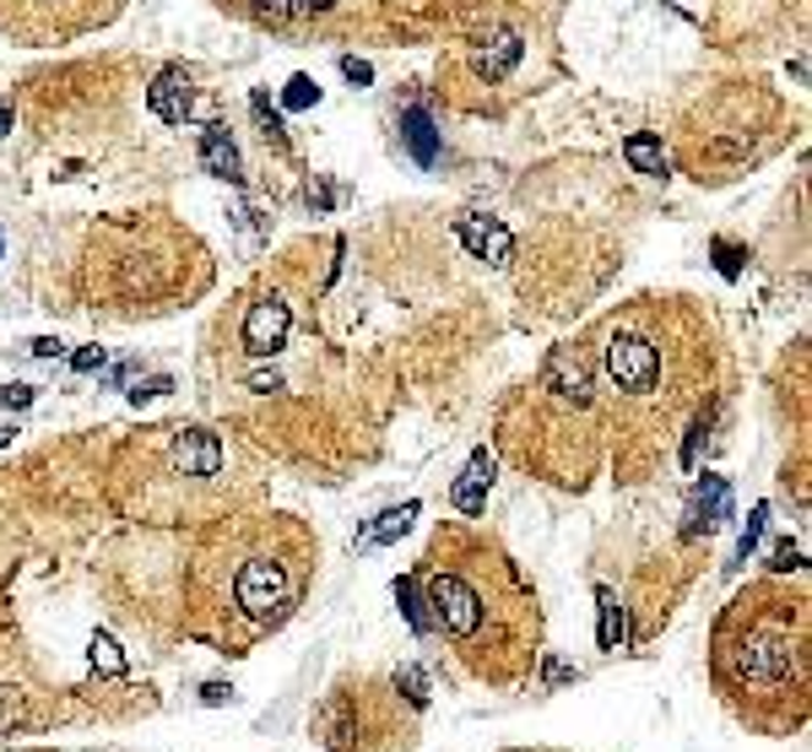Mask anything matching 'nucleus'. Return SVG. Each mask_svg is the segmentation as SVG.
<instances>
[{
    "mask_svg": "<svg viewBox=\"0 0 812 752\" xmlns=\"http://www.w3.org/2000/svg\"><path fill=\"white\" fill-rule=\"evenodd\" d=\"M585 347L596 379V423L624 449V477L634 482L699 406L715 363V336L688 309V298H639L607 314Z\"/></svg>",
    "mask_w": 812,
    "mask_h": 752,
    "instance_id": "obj_1",
    "label": "nucleus"
},
{
    "mask_svg": "<svg viewBox=\"0 0 812 752\" xmlns=\"http://www.w3.org/2000/svg\"><path fill=\"white\" fill-rule=\"evenodd\" d=\"M418 590L423 607H434L429 623L483 683H515L537 661L542 639L537 590L499 542L477 536L472 525L439 531L418 574Z\"/></svg>",
    "mask_w": 812,
    "mask_h": 752,
    "instance_id": "obj_2",
    "label": "nucleus"
},
{
    "mask_svg": "<svg viewBox=\"0 0 812 752\" xmlns=\"http://www.w3.org/2000/svg\"><path fill=\"white\" fill-rule=\"evenodd\" d=\"M715 683L753 726H802L808 709V596L758 585L715 633Z\"/></svg>",
    "mask_w": 812,
    "mask_h": 752,
    "instance_id": "obj_3",
    "label": "nucleus"
},
{
    "mask_svg": "<svg viewBox=\"0 0 812 752\" xmlns=\"http://www.w3.org/2000/svg\"><path fill=\"white\" fill-rule=\"evenodd\" d=\"M310 542L293 520H255L223 525V536L201 553V618H217L228 650L250 644L260 633L293 618L304 579H310Z\"/></svg>",
    "mask_w": 812,
    "mask_h": 752,
    "instance_id": "obj_4",
    "label": "nucleus"
},
{
    "mask_svg": "<svg viewBox=\"0 0 812 752\" xmlns=\"http://www.w3.org/2000/svg\"><path fill=\"white\" fill-rule=\"evenodd\" d=\"M764 126H775V103L758 92V81L737 87L732 98H715L683 130V168H693V179H726V168H743L764 152Z\"/></svg>",
    "mask_w": 812,
    "mask_h": 752,
    "instance_id": "obj_5",
    "label": "nucleus"
},
{
    "mask_svg": "<svg viewBox=\"0 0 812 752\" xmlns=\"http://www.w3.org/2000/svg\"><path fill=\"white\" fill-rule=\"evenodd\" d=\"M526 55V39L515 33V28H488V33H477V39H466L461 44V65H466V76L477 81V87H499L515 76V65Z\"/></svg>",
    "mask_w": 812,
    "mask_h": 752,
    "instance_id": "obj_6",
    "label": "nucleus"
},
{
    "mask_svg": "<svg viewBox=\"0 0 812 752\" xmlns=\"http://www.w3.org/2000/svg\"><path fill=\"white\" fill-rule=\"evenodd\" d=\"M288 330H293V304L282 293H260L250 309H245V325H239V347L250 358H271L288 347Z\"/></svg>",
    "mask_w": 812,
    "mask_h": 752,
    "instance_id": "obj_7",
    "label": "nucleus"
},
{
    "mask_svg": "<svg viewBox=\"0 0 812 752\" xmlns=\"http://www.w3.org/2000/svg\"><path fill=\"white\" fill-rule=\"evenodd\" d=\"M169 471L190 482L223 477V439L212 428H169Z\"/></svg>",
    "mask_w": 812,
    "mask_h": 752,
    "instance_id": "obj_8",
    "label": "nucleus"
},
{
    "mask_svg": "<svg viewBox=\"0 0 812 752\" xmlns=\"http://www.w3.org/2000/svg\"><path fill=\"white\" fill-rule=\"evenodd\" d=\"M147 109H152L163 126H185L190 109H195V76H190L185 65L158 70V81L147 87Z\"/></svg>",
    "mask_w": 812,
    "mask_h": 752,
    "instance_id": "obj_9",
    "label": "nucleus"
},
{
    "mask_svg": "<svg viewBox=\"0 0 812 752\" xmlns=\"http://www.w3.org/2000/svg\"><path fill=\"white\" fill-rule=\"evenodd\" d=\"M455 239L477 260H488V265H509V250H515L509 228L494 222V217H455Z\"/></svg>",
    "mask_w": 812,
    "mask_h": 752,
    "instance_id": "obj_10",
    "label": "nucleus"
},
{
    "mask_svg": "<svg viewBox=\"0 0 812 752\" xmlns=\"http://www.w3.org/2000/svg\"><path fill=\"white\" fill-rule=\"evenodd\" d=\"M732 514V488H726V477H704L699 482V493H693V503H688V525H683V536H710L721 520Z\"/></svg>",
    "mask_w": 812,
    "mask_h": 752,
    "instance_id": "obj_11",
    "label": "nucleus"
},
{
    "mask_svg": "<svg viewBox=\"0 0 812 752\" xmlns=\"http://www.w3.org/2000/svg\"><path fill=\"white\" fill-rule=\"evenodd\" d=\"M488 488H494V455L488 449H477L472 460H466V471H461V482H455V509L466 514V520H483V509H488Z\"/></svg>",
    "mask_w": 812,
    "mask_h": 752,
    "instance_id": "obj_12",
    "label": "nucleus"
},
{
    "mask_svg": "<svg viewBox=\"0 0 812 752\" xmlns=\"http://www.w3.org/2000/svg\"><path fill=\"white\" fill-rule=\"evenodd\" d=\"M201 168L217 174V179H245V163H239V146H234V130L228 126H206L201 130Z\"/></svg>",
    "mask_w": 812,
    "mask_h": 752,
    "instance_id": "obj_13",
    "label": "nucleus"
},
{
    "mask_svg": "<svg viewBox=\"0 0 812 752\" xmlns=\"http://www.w3.org/2000/svg\"><path fill=\"white\" fill-rule=\"evenodd\" d=\"M401 141H407V152H412L418 168H434L439 152H444L434 120H429V109H407V115H401Z\"/></svg>",
    "mask_w": 812,
    "mask_h": 752,
    "instance_id": "obj_14",
    "label": "nucleus"
},
{
    "mask_svg": "<svg viewBox=\"0 0 812 752\" xmlns=\"http://www.w3.org/2000/svg\"><path fill=\"white\" fill-rule=\"evenodd\" d=\"M624 157L634 174H650V179H667V168H672V152H667V141L656 130H634L624 141Z\"/></svg>",
    "mask_w": 812,
    "mask_h": 752,
    "instance_id": "obj_15",
    "label": "nucleus"
},
{
    "mask_svg": "<svg viewBox=\"0 0 812 752\" xmlns=\"http://www.w3.org/2000/svg\"><path fill=\"white\" fill-rule=\"evenodd\" d=\"M418 520V503H401V509H385L375 525L358 536V547H385V542H396V536H407V525Z\"/></svg>",
    "mask_w": 812,
    "mask_h": 752,
    "instance_id": "obj_16",
    "label": "nucleus"
},
{
    "mask_svg": "<svg viewBox=\"0 0 812 752\" xmlns=\"http://www.w3.org/2000/svg\"><path fill=\"white\" fill-rule=\"evenodd\" d=\"M596 601H602V650H624L628 644V607L613 590H596Z\"/></svg>",
    "mask_w": 812,
    "mask_h": 752,
    "instance_id": "obj_17",
    "label": "nucleus"
},
{
    "mask_svg": "<svg viewBox=\"0 0 812 752\" xmlns=\"http://www.w3.org/2000/svg\"><path fill=\"white\" fill-rule=\"evenodd\" d=\"M396 601H401V612H407V623L418 628V633H429V607H423V590H418V579H396Z\"/></svg>",
    "mask_w": 812,
    "mask_h": 752,
    "instance_id": "obj_18",
    "label": "nucleus"
},
{
    "mask_svg": "<svg viewBox=\"0 0 812 752\" xmlns=\"http://www.w3.org/2000/svg\"><path fill=\"white\" fill-rule=\"evenodd\" d=\"M396 693H407V704L423 709V704H429V677H423V666H401V672H396Z\"/></svg>",
    "mask_w": 812,
    "mask_h": 752,
    "instance_id": "obj_19",
    "label": "nucleus"
},
{
    "mask_svg": "<svg viewBox=\"0 0 812 752\" xmlns=\"http://www.w3.org/2000/svg\"><path fill=\"white\" fill-rule=\"evenodd\" d=\"M250 109H255V120L266 126V141H277V146H282V141H288V130H282V115L271 109V98H266V92H255Z\"/></svg>",
    "mask_w": 812,
    "mask_h": 752,
    "instance_id": "obj_20",
    "label": "nucleus"
},
{
    "mask_svg": "<svg viewBox=\"0 0 812 752\" xmlns=\"http://www.w3.org/2000/svg\"><path fill=\"white\" fill-rule=\"evenodd\" d=\"M282 103H288V109H314V103H320L314 76H293V81H288V92H282Z\"/></svg>",
    "mask_w": 812,
    "mask_h": 752,
    "instance_id": "obj_21",
    "label": "nucleus"
},
{
    "mask_svg": "<svg viewBox=\"0 0 812 752\" xmlns=\"http://www.w3.org/2000/svg\"><path fill=\"white\" fill-rule=\"evenodd\" d=\"M764 520H769V509H753L748 514V531H743V542H737V564H748V553L764 542Z\"/></svg>",
    "mask_w": 812,
    "mask_h": 752,
    "instance_id": "obj_22",
    "label": "nucleus"
},
{
    "mask_svg": "<svg viewBox=\"0 0 812 752\" xmlns=\"http://www.w3.org/2000/svg\"><path fill=\"white\" fill-rule=\"evenodd\" d=\"M33 395H39V384H6L0 412H22V406H33Z\"/></svg>",
    "mask_w": 812,
    "mask_h": 752,
    "instance_id": "obj_23",
    "label": "nucleus"
},
{
    "mask_svg": "<svg viewBox=\"0 0 812 752\" xmlns=\"http://www.w3.org/2000/svg\"><path fill=\"white\" fill-rule=\"evenodd\" d=\"M342 76H347L353 87H369V81H375V65L358 61V55H342Z\"/></svg>",
    "mask_w": 812,
    "mask_h": 752,
    "instance_id": "obj_24",
    "label": "nucleus"
},
{
    "mask_svg": "<svg viewBox=\"0 0 812 752\" xmlns=\"http://www.w3.org/2000/svg\"><path fill=\"white\" fill-rule=\"evenodd\" d=\"M169 390H174V379L158 374V379H147V384H136V390H130V401L141 406V401H158V395H169Z\"/></svg>",
    "mask_w": 812,
    "mask_h": 752,
    "instance_id": "obj_25",
    "label": "nucleus"
},
{
    "mask_svg": "<svg viewBox=\"0 0 812 752\" xmlns=\"http://www.w3.org/2000/svg\"><path fill=\"white\" fill-rule=\"evenodd\" d=\"M775 574H791V568H802V547H797V542H780V547H775Z\"/></svg>",
    "mask_w": 812,
    "mask_h": 752,
    "instance_id": "obj_26",
    "label": "nucleus"
},
{
    "mask_svg": "<svg viewBox=\"0 0 812 752\" xmlns=\"http://www.w3.org/2000/svg\"><path fill=\"white\" fill-rule=\"evenodd\" d=\"M93 661H104V666H109V672H126V661H120V650H115V644H109V639H104V633H98V639H93Z\"/></svg>",
    "mask_w": 812,
    "mask_h": 752,
    "instance_id": "obj_27",
    "label": "nucleus"
},
{
    "mask_svg": "<svg viewBox=\"0 0 812 752\" xmlns=\"http://www.w3.org/2000/svg\"><path fill=\"white\" fill-rule=\"evenodd\" d=\"M71 369H76V374H93V369H104V347H82V352L71 358Z\"/></svg>",
    "mask_w": 812,
    "mask_h": 752,
    "instance_id": "obj_28",
    "label": "nucleus"
},
{
    "mask_svg": "<svg viewBox=\"0 0 812 752\" xmlns=\"http://www.w3.org/2000/svg\"><path fill=\"white\" fill-rule=\"evenodd\" d=\"M715 254H721V276H737V271H743V260H737L732 244H715Z\"/></svg>",
    "mask_w": 812,
    "mask_h": 752,
    "instance_id": "obj_29",
    "label": "nucleus"
},
{
    "mask_svg": "<svg viewBox=\"0 0 812 752\" xmlns=\"http://www.w3.org/2000/svg\"><path fill=\"white\" fill-rule=\"evenodd\" d=\"M228 698H234L228 683H206V688H201V704H228Z\"/></svg>",
    "mask_w": 812,
    "mask_h": 752,
    "instance_id": "obj_30",
    "label": "nucleus"
},
{
    "mask_svg": "<svg viewBox=\"0 0 812 752\" xmlns=\"http://www.w3.org/2000/svg\"><path fill=\"white\" fill-rule=\"evenodd\" d=\"M28 352H33V358H61V341H55V336H39Z\"/></svg>",
    "mask_w": 812,
    "mask_h": 752,
    "instance_id": "obj_31",
    "label": "nucleus"
},
{
    "mask_svg": "<svg viewBox=\"0 0 812 752\" xmlns=\"http://www.w3.org/2000/svg\"><path fill=\"white\" fill-rule=\"evenodd\" d=\"M569 677H574L569 666H559V661H548V683H569Z\"/></svg>",
    "mask_w": 812,
    "mask_h": 752,
    "instance_id": "obj_32",
    "label": "nucleus"
},
{
    "mask_svg": "<svg viewBox=\"0 0 812 752\" xmlns=\"http://www.w3.org/2000/svg\"><path fill=\"white\" fill-rule=\"evenodd\" d=\"M0 135H11V103L0 98Z\"/></svg>",
    "mask_w": 812,
    "mask_h": 752,
    "instance_id": "obj_33",
    "label": "nucleus"
},
{
    "mask_svg": "<svg viewBox=\"0 0 812 752\" xmlns=\"http://www.w3.org/2000/svg\"><path fill=\"white\" fill-rule=\"evenodd\" d=\"M0 244H6V233H0Z\"/></svg>",
    "mask_w": 812,
    "mask_h": 752,
    "instance_id": "obj_34",
    "label": "nucleus"
}]
</instances>
